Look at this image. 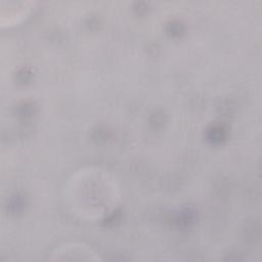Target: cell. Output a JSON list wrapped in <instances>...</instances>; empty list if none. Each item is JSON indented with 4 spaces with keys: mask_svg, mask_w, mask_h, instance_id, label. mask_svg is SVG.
I'll use <instances>...</instances> for the list:
<instances>
[{
    "mask_svg": "<svg viewBox=\"0 0 262 262\" xmlns=\"http://www.w3.org/2000/svg\"><path fill=\"white\" fill-rule=\"evenodd\" d=\"M50 260H82L97 261L98 255L89 247L78 244H71L56 248L51 254Z\"/></svg>",
    "mask_w": 262,
    "mask_h": 262,
    "instance_id": "obj_2",
    "label": "cell"
},
{
    "mask_svg": "<svg viewBox=\"0 0 262 262\" xmlns=\"http://www.w3.org/2000/svg\"><path fill=\"white\" fill-rule=\"evenodd\" d=\"M117 186L99 169H83L73 175L67 186V200L74 212L88 219L110 213L117 204Z\"/></svg>",
    "mask_w": 262,
    "mask_h": 262,
    "instance_id": "obj_1",
    "label": "cell"
}]
</instances>
